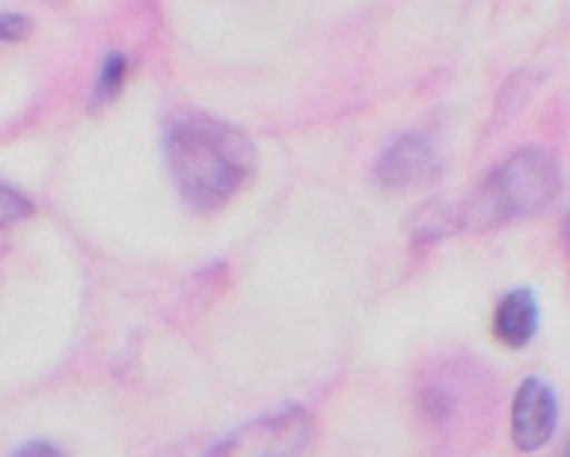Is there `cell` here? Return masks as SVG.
<instances>
[{
    "label": "cell",
    "mask_w": 570,
    "mask_h": 457,
    "mask_svg": "<svg viewBox=\"0 0 570 457\" xmlns=\"http://www.w3.org/2000/svg\"><path fill=\"white\" fill-rule=\"evenodd\" d=\"M167 171L195 213H218L256 175V151L237 128L214 117H179L164 136Z\"/></svg>",
    "instance_id": "cell-1"
},
{
    "label": "cell",
    "mask_w": 570,
    "mask_h": 457,
    "mask_svg": "<svg viewBox=\"0 0 570 457\" xmlns=\"http://www.w3.org/2000/svg\"><path fill=\"white\" fill-rule=\"evenodd\" d=\"M563 190V175L551 151L520 148L485 179V187L462 202L465 229H497L504 221H520L543 213Z\"/></svg>",
    "instance_id": "cell-2"
},
{
    "label": "cell",
    "mask_w": 570,
    "mask_h": 457,
    "mask_svg": "<svg viewBox=\"0 0 570 457\" xmlns=\"http://www.w3.org/2000/svg\"><path fill=\"white\" fill-rule=\"evenodd\" d=\"M443 175V151L428 132H404L381 151L376 159V182L389 195H404V190H420Z\"/></svg>",
    "instance_id": "cell-3"
},
{
    "label": "cell",
    "mask_w": 570,
    "mask_h": 457,
    "mask_svg": "<svg viewBox=\"0 0 570 457\" xmlns=\"http://www.w3.org/2000/svg\"><path fill=\"white\" fill-rule=\"evenodd\" d=\"M315 435L311 415L292 407V411L264 415V419L240 427L218 446V454H303Z\"/></svg>",
    "instance_id": "cell-4"
},
{
    "label": "cell",
    "mask_w": 570,
    "mask_h": 457,
    "mask_svg": "<svg viewBox=\"0 0 570 457\" xmlns=\"http://www.w3.org/2000/svg\"><path fill=\"white\" fill-rule=\"evenodd\" d=\"M556 423H559V404H556V391H551L548 380H524L512 399V443L517 450L535 454L551 443L556 435Z\"/></svg>",
    "instance_id": "cell-5"
},
{
    "label": "cell",
    "mask_w": 570,
    "mask_h": 457,
    "mask_svg": "<svg viewBox=\"0 0 570 457\" xmlns=\"http://www.w3.org/2000/svg\"><path fill=\"white\" fill-rule=\"evenodd\" d=\"M535 330H540V307H535V295L528 291V287H517V291H509L497 302L493 334L501 345L524 349V345L535 338Z\"/></svg>",
    "instance_id": "cell-6"
},
{
    "label": "cell",
    "mask_w": 570,
    "mask_h": 457,
    "mask_svg": "<svg viewBox=\"0 0 570 457\" xmlns=\"http://www.w3.org/2000/svg\"><path fill=\"white\" fill-rule=\"evenodd\" d=\"M458 229H465L462 202H428L412 218V240H439Z\"/></svg>",
    "instance_id": "cell-7"
},
{
    "label": "cell",
    "mask_w": 570,
    "mask_h": 457,
    "mask_svg": "<svg viewBox=\"0 0 570 457\" xmlns=\"http://www.w3.org/2000/svg\"><path fill=\"white\" fill-rule=\"evenodd\" d=\"M128 78V59L125 54H109L106 62H101L98 70V82H94V106H106V101H114L120 93V86H125Z\"/></svg>",
    "instance_id": "cell-8"
},
{
    "label": "cell",
    "mask_w": 570,
    "mask_h": 457,
    "mask_svg": "<svg viewBox=\"0 0 570 457\" xmlns=\"http://www.w3.org/2000/svg\"><path fill=\"white\" fill-rule=\"evenodd\" d=\"M31 213H36V206H31V198L23 195V190L8 187V182H0V229L20 226V221H28Z\"/></svg>",
    "instance_id": "cell-9"
},
{
    "label": "cell",
    "mask_w": 570,
    "mask_h": 457,
    "mask_svg": "<svg viewBox=\"0 0 570 457\" xmlns=\"http://www.w3.org/2000/svg\"><path fill=\"white\" fill-rule=\"evenodd\" d=\"M31 36V20L20 12H0V43H20Z\"/></svg>",
    "instance_id": "cell-10"
},
{
    "label": "cell",
    "mask_w": 570,
    "mask_h": 457,
    "mask_svg": "<svg viewBox=\"0 0 570 457\" xmlns=\"http://www.w3.org/2000/svg\"><path fill=\"white\" fill-rule=\"evenodd\" d=\"M20 454H59V450H55V446H36V443H31V446H23Z\"/></svg>",
    "instance_id": "cell-11"
},
{
    "label": "cell",
    "mask_w": 570,
    "mask_h": 457,
    "mask_svg": "<svg viewBox=\"0 0 570 457\" xmlns=\"http://www.w3.org/2000/svg\"><path fill=\"white\" fill-rule=\"evenodd\" d=\"M567 237H570V218H567Z\"/></svg>",
    "instance_id": "cell-12"
},
{
    "label": "cell",
    "mask_w": 570,
    "mask_h": 457,
    "mask_svg": "<svg viewBox=\"0 0 570 457\" xmlns=\"http://www.w3.org/2000/svg\"><path fill=\"white\" fill-rule=\"evenodd\" d=\"M567 454H570V443H567Z\"/></svg>",
    "instance_id": "cell-13"
}]
</instances>
